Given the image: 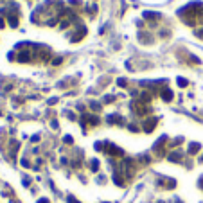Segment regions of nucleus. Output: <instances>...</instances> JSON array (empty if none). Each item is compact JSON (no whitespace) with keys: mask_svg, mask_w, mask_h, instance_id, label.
<instances>
[{"mask_svg":"<svg viewBox=\"0 0 203 203\" xmlns=\"http://www.w3.org/2000/svg\"><path fill=\"white\" fill-rule=\"evenodd\" d=\"M157 122H158V119H155V117H153V119H149V121H146V122H144V130H146L148 133H149V131H153V128H155V124H157Z\"/></svg>","mask_w":203,"mask_h":203,"instance_id":"nucleus-1","label":"nucleus"},{"mask_svg":"<svg viewBox=\"0 0 203 203\" xmlns=\"http://www.w3.org/2000/svg\"><path fill=\"white\" fill-rule=\"evenodd\" d=\"M162 99H164V101H171V99H173V92L166 88V90L162 92Z\"/></svg>","mask_w":203,"mask_h":203,"instance_id":"nucleus-2","label":"nucleus"},{"mask_svg":"<svg viewBox=\"0 0 203 203\" xmlns=\"http://www.w3.org/2000/svg\"><path fill=\"white\" fill-rule=\"evenodd\" d=\"M200 148H202L200 144H196V142H193V144L189 146V153H193V155H194V153H198V151H200Z\"/></svg>","mask_w":203,"mask_h":203,"instance_id":"nucleus-3","label":"nucleus"},{"mask_svg":"<svg viewBox=\"0 0 203 203\" xmlns=\"http://www.w3.org/2000/svg\"><path fill=\"white\" fill-rule=\"evenodd\" d=\"M108 148H110L108 151H110L112 155H122V149H119V148H115V146H108Z\"/></svg>","mask_w":203,"mask_h":203,"instance_id":"nucleus-4","label":"nucleus"},{"mask_svg":"<svg viewBox=\"0 0 203 203\" xmlns=\"http://www.w3.org/2000/svg\"><path fill=\"white\" fill-rule=\"evenodd\" d=\"M180 158H182L180 153H171V155H169V160H171V162H180Z\"/></svg>","mask_w":203,"mask_h":203,"instance_id":"nucleus-5","label":"nucleus"},{"mask_svg":"<svg viewBox=\"0 0 203 203\" xmlns=\"http://www.w3.org/2000/svg\"><path fill=\"white\" fill-rule=\"evenodd\" d=\"M144 16H146V18H158L157 13H144Z\"/></svg>","mask_w":203,"mask_h":203,"instance_id":"nucleus-6","label":"nucleus"},{"mask_svg":"<svg viewBox=\"0 0 203 203\" xmlns=\"http://www.w3.org/2000/svg\"><path fill=\"white\" fill-rule=\"evenodd\" d=\"M178 85H180V86H187V81H185V79H182V77H180V79H178Z\"/></svg>","mask_w":203,"mask_h":203,"instance_id":"nucleus-7","label":"nucleus"},{"mask_svg":"<svg viewBox=\"0 0 203 203\" xmlns=\"http://www.w3.org/2000/svg\"><path fill=\"white\" fill-rule=\"evenodd\" d=\"M92 169H94V171L97 169V160H94V162H92Z\"/></svg>","mask_w":203,"mask_h":203,"instance_id":"nucleus-8","label":"nucleus"},{"mask_svg":"<svg viewBox=\"0 0 203 203\" xmlns=\"http://www.w3.org/2000/svg\"><path fill=\"white\" fill-rule=\"evenodd\" d=\"M68 203H77V202H76V200H74V198L70 196V198H68Z\"/></svg>","mask_w":203,"mask_h":203,"instance_id":"nucleus-9","label":"nucleus"},{"mask_svg":"<svg viewBox=\"0 0 203 203\" xmlns=\"http://www.w3.org/2000/svg\"><path fill=\"white\" fill-rule=\"evenodd\" d=\"M38 203H49V200H45V198H41V200H40V202Z\"/></svg>","mask_w":203,"mask_h":203,"instance_id":"nucleus-10","label":"nucleus"},{"mask_svg":"<svg viewBox=\"0 0 203 203\" xmlns=\"http://www.w3.org/2000/svg\"><path fill=\"white\" fill-rule=\"evenodd\" d=\"M200 160H202V162H203V158H200Z\"/></svg>","mask_w":203,"mask_h":203,"instance_id":"nucleus-11","label":"nucleus"},{"mask_svg":"<svg viewBox=\"0 0 203 203\" xmlns=\"http://www.w3.org/2000/svg\"><path fill=\"white\" fill-rule=\"evenodd\" d=\"M158 203H164V202H158Z\"/></svg>","mask_w":203,"mask_h":203,"instance_id":"nucleus-12","label":"nucleus"},{"mask_svg":"<svg viewBox=\"0 0 203 203\" xmlns=\"http://www.w3.org/2000/svg\"><path fill=\"white\" fill-rule=\"evenodd\" d=\"M202 185H203V182H202Z\"/></svg>","mask_w":203,"mask_h":203,"instance_id":"nucleus-13","label":"nucleus"}]
</instances>
